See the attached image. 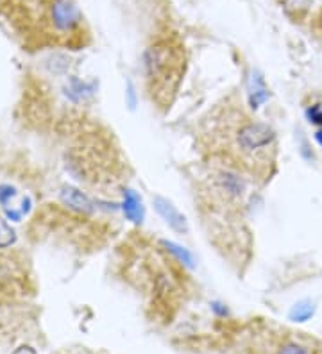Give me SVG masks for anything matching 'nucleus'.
<instances>
[{
    "mask_svg": "<svg viewBox=\"0 0 322 354\" xmlns=\"http://www.w3.org/2000/svg\"><path fill=\"white\" fill-rule=\"evenodd\" d=\"M0 15L29 47H69L84 36L75 0H0Z\"/></svg>",
    "mask_w": 322,
    "mask_h": 354,
    "instance_id": "obj_1",
    "label": "nucleus"
},
{
    "mask_svg": "<svg viewBox=\"0 0 322 354\" xmlns=\"http://www.w3.org/2000/svg\"><path fill=\"white\" fill-rule=\"evenodd\" d=\"M272 140H274V131L265 126V124L249 122L238 131V145L244 152H254L269 147V143H272Z\"/></svg>",
    "mask_w": 322,
    "mask_h": 354,
    "instance_id": "obj_2",
    "label": "nucleus"
},
{
    "mask_svg": "<svg viewBox=\"0 0 322 354\" xmlns=\"http://www.w3.org/2000/svg\"><path fill=\"white\" fill-rule=\"evenodd\" d=\"M0 204L8 218L15 222L20 221L30 207V201L27 197H21L13 186H0Z\"/></svg>",
    "mask_w": 322,
    "mask_h": 354,
    "instance_id": "obj_3",
    "label": "nucleus"
},
{
    "mask_svg": "<svg viewBox=\"0 0 322 354\" xmlns=\"http://www.w3.org/2000/svg\"><path fill=\"white\" fill-rule=\"evenodd\" d=\"M154 204H156V209H158V213L161 216H163L165 221H167V224L170 225V227H174L176 231H186V221L185 216L181 215L179 212H177L176 207L172 206L168 201L161 199V197H156L154 199Z\"/></svg>",
    "mask_w": 322,
    "mask_h": 354,
    "instance_id": "obj_4",
    "label": "nucleus"
},
{
    "mask_svg": "<svg viewBox=\"0 0 322 354\" xmlns=\"http://www.w3.org/2000/svg\"><path fill=\"white\" fill-rule=\"evenodd\" d=\"M61 199H63L64 204H69L72 209L75 212H81V213H91L93 212V204L91 201L86 197L82 192L75 190V188H63L61 192Z\"/></svg>",
    "mask_w": 322,
    "mask_h": 354,
    "instance_id": "obj_5",
    "label": "nucleus"
},
{
    "mask_svg": "<svg viewBox=\"0 0 322 354\" xmlns=\"http://www.w3.org/2000/svg\"><path fill=\"white\" fill-rule=\"evenodd\" d=\"M124 213L129 221L134 222V224L142 222L143 218L142 201L138 199V195L134 194L133 190H127L124 195Z\"/></svg>",
    "mask_w": 322,
    "mask_h": 354,
    "instance_id": "obj_6",
    "label": "nucleus"
},
{
    "mask_svg": "<svg viewBox=\"0 0 322 354\" xmlns=\"http://www.w3.org/2000/svg\"><path fill=\"white\" fill-rule=\"evenodd\" d=\"M269 97V91L265 88V82L260 75H253L251 79V106L258 108L260 104H263Z\"/></svg>",
    "mask_w": 322,
    "mask_h": 354,
    "instance_id": "obj_7",
    "label": "nucleus"
},
{
    "mask_svg": "<svg viewBox=\"0 0 322 354\" xmlns=\"http://www.w3.org/2000/svg\"><path fill=\"white\" fill-rule=\"evenodd\" d=\"M312 313H314V306H312V304L299 303L292 308V311H290V319L296 320V322H305V320H308L310 317H312Z\"/></svg>",
    "mask_w": 322,
    "mask_h": 354,
    "instance_id": "obj_8",
    "label": "nucleus"
},
{
    "mask_svg": "<svg viewBox=\"0 0 322 354\" xmlns=\"http://www.w3.org/2000/svg\"><path fill=\"white\" fill-rule=\"evenodd\" d=\"M15 242L13 229L9 227L4 221H0V247H8Z\"/></svg>",
    "mask_w": 322,
    "mask_h": 354,
    "instance_id": "obj_9",
    "label": "nucleus"
},
{
    "mask_svg": "<svg viewBox=\"0 0 322 354\" xmlns=\"http://www.w3.org/2000/svg\"><path fill=\"white\" fill-rule=\"evenodd\" d=\"M165 245H167L168 249H170V251L174 252V254H176L177 258L181 259V261H183V263H186V265H192V256H190L188 252L185 251V249H181V247L174 245V243H170V242H165Z\"/></svg>",
    "mask_w": 322,
    "mask_h": 354,
    "instance_id": "obj_10",
    "label": "nucleus"
},
{
    "mask_svg": "<svg viewBox=\"0 0 322 354\" xmlns=\"http://www.w3.org/2000/svg\"><path fill=\"white\" fill-rule=\"evenodd\" d=\"M308 118L314 122V124H319V126H322V104L312 106V108L308 109Z\"/></svg>",
    "mask_w": 322,
    "mask_h": 354,
    "instance_id": "obj_11",
    "label": "nucleus"
},
{
    "mask_svg": "<svg viewBox=\"0 0 322 354\" xmlns=\"http://www.w3.org/2000/svg\"><path fill=\"white\" fill-rule=\"evenodd\" d=\"M279 354H310L308 349L303 346H297V344H287L283 349L279 351Z\"/></svg>",
    "mask_w": 322,
    "mask_h": 354,
    "instance_id": "obj_12",
    "label": "nucleus"
},
{
    "mask_svg": "<svg viewBox=\"0 0 322 354\" xmlns=\"http://www.w3.org/2000/svg\"><path fill=\"white\" fill-rule=\"evenodd\" d=\"M15 354H36L35 349H30V347H20V349L15 351Z\"/></svg>",
    "mask_w": 322,
    "mask_h": 354,
    "instance_id": "obj_13",
    "label": "nucleus"
},
{
    "mask_svg": "<svg viewBox=\"0 0 322 354\" xmlns=\"http://www.w3.org/2000/svg\"><path fill=\"white\" fill-rule=\"evenodd\" d=\"M317 140H319V143L322 145V131H319V133H317Z\"/></svg>",
    "mask_w": 322,
    "mask_h": 354,
    "instance_id": "obj_14",
    "label": "nucleus"
}]
</instances>
